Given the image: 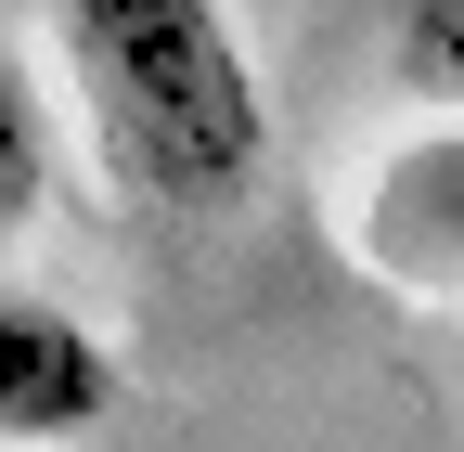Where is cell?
<instances>
[{"label": "cell", "instance_id": "6da1fadb", "mask_svg": "<svg viewBox=\"0 0 464 452\" xmlns=\"http://www.w3.org/2000/svg\"><path fill=\"white\" fill-rule=\"evenodd\" d=\"M78 130L116 168V194L168 220H219L271 168V91L219 0H65L52 14Z\"/></svg>", "mask_w": 464, "mask_h": 452}, {"label": "cell", "instance_id": "277c9868", "mask_svg": "<svg viewBox=\"0 0 464 452\" xmlns=\"http://www.w3.org/2000/svg\"><path fill=\"white\" fill-rule=\"evenodd\" d=\"M39 207H52V103H39V65L14 52V26H0V246Z\"/></svg>", "mask_w": 464, "mask_h": 452}, {"label": "cell", "instance_id": "3957f363", "mask_svg": "<svg viewBox=\"0 0 464 452\" xmlns=\"http://www.w3.org/2000/svg\"><path fill=\"white\" fill-rule=\"evenodd\" d=\"M116 414V349L52 310V298H14L0 285V452H52V439H91Z\"/></svg>", "mask_w": 464, "mask_h": 452}, {"label": "cell", "instance_id": "5b68a950", "mask_svg": "<svg viewBox=\"0 0 464 452\" xmlns=\"http://www.w3.org/2000/svg\"><path fill=\"white\" fill-rule=\"evenodd\" d=\"M400 91H413V117H464V0H400Z\"/></svg>", "mask_w": 464, "mask_h": 452}, {"label": "cell", "instance_id": "7a4b0ae2", "mask_svg": "<svg viewBox=\"0 0 464 452\" xmlns=\"http://www.w3.org/2000/svg\"><path fill=\"white\" fill-rule=\"evenodd\" d=\"M362 182V168H348ZM348 246H362L374 285H400L413 310H451L464 285V130L426 117L400 155H374V182L348 194Z\"/></svg>", "mask_w": 464, "mask_h": 452}]
</instances>
